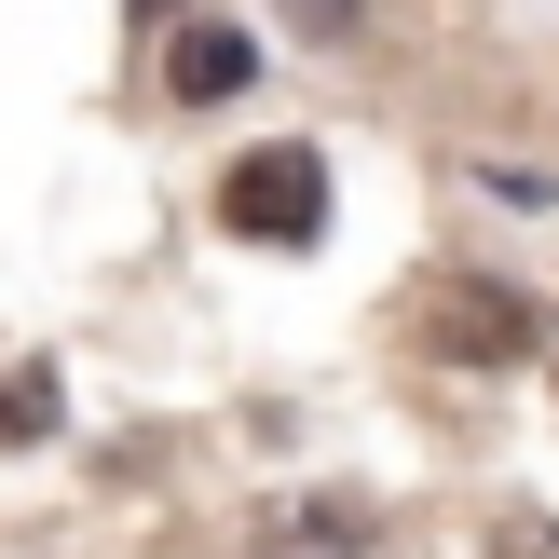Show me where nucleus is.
Segmentation results:
<instances>
[{
    "label": "nucleus",
    "instance_id": "f03ea898",
    "mask_svg": "<svg viewBox=\"0 0 559 559\" xmlns=\"http://www.w3.org/2000/svg\"><path fill=\"white\" fill-rule=\"evenodd\" d=\"M409 328H424L437 355H464V369L533 355V300H519V287H478V273H424V287H409Z\"/></svg>",
    "mask_w": 559,
    "mask_h": 559
},
{
    "label": "nucleus",
    "instance_id": "7ed1b4c3",
    "mask_svg": "<svg viewBox=\"0 0 559 559\" xmlns=\"http://www.w3.org/2000/svg\"><path fill=\"white\" fill-rule=\"evenodd\" d=\"M355 546H369L355 506H273L260 519V559H355Z\"/></svg>",
    "mask_w": 559,
    "mask_h": 559
},
{
    "label": "nucleus",
    "instance_id": "f257e3e1",
    "mask_svg": "<svg viewBox=\"0 0 559 559\" xmlns=\"http://www.w3.org/2000/svg\"><path fill=\"white\" fill-rule=\"evenodd\" d=\"M218 218H233L246 246H314L328 233V164L300 151V136L287 151H246L233 178H218Z\"/></svg>",
    "mask_w": 559,
    "mask_h": 559
},
{
    "label": "nucleus",
    "instance_id": "423d86ee",
    "mask_svg": "<svg viewBox=\"0 0 559 559\" xmlns=\"http://www.w3.org/2000/svg\"><path fill=\"white\" fill-rule=\"evenodd\" d=\"M491 559H559V519H506V533H491Z\"/></svg>",
    "mask_w": 559,
    "mask_h": 559
},
{
    "label": "nucleus",
    "instance_id": "20e7f679",
    "mask_svg": "<svg viewBox=\"0 0 559 559\" xmlns=\"http://www.w3.org/2000/svg\"><path fill=\"white\" fill-rule=\"evenodd\" d=\"M246 69H260V55H246L233 27H178V55H164V82H178V96H246Z\"/></svg>",
    "mask_w": 559,
    "mask_h": 559
},
{
    "label": "nucleus",
    "instance_id": "39448f33",
    "mask_svg": "<svg viewBox=\"0 0 559 559\" xmlns=\"http://www.w3.org/2000/svg\"><path fill=\"white\" fill-rule=\"evenodd\" d=\"M273 14H287L300 41H342V27H355V0H273Z\"/></svg>",
    "mask_w": 559,
    "mask_h": 559
}]
</instances>
